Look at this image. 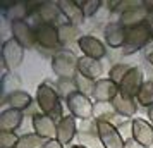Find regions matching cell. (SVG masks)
<instances>
[{"label": "cell", "mask_w": 153, "mask_h": 148, "mask_svg": "<svg viewBox=\"0 0 153 148\" xmlns=\"http://www.w3.org/2000/svg\"><path fill=\"white\" fill-rule=\"evenodd\" d=\"M36 103L40 107L42 114L48 115L55 120L57 124L62 120V103L57 90L48 83H42L36 88Z\"/></svg>", "instance_id": "cell-1"}, {"label": "cell", "mask_w": 153, "mask_h": 148, "mask_svg": "<svg viewBox=\"0 0 153 148\" xmlns=\"http://www.w3.org/2000/svg\"><path fill=\"white\" fill-rule=\"evenodd\" d=\"M77 60H79V57H76L72 52L59 50L52 57V69L60 79H74L79 74L77 72Z\"/></svg>", "instance_id": "cell-2"}, {"label": "cell", "mask_w": 153, "mask_h": 148, "mask_svg": "<svg viewBox=\"0 0 153 148\" xmlns=\"http://www.w3.org/2000/svg\"><path fill=\"white\" fill-rule=\"evenodd\" d=\"M97 134L103 148H124L126 145V140L122 138L119 127L107 119L97 120Z\"/></svg>", "instance_id": "cell-3"}, {"label": "cell", "mask_w": 153, "mask_h": 148, "mask_svg": "<svg viewBox=\"0 0 153 148\" xmlns=\"http://www.w3.org/2000/svg\"><path fill=\"white\" fill-rule=\"evenodd\" d=\"M67 103V109L72 117L81 120H90L93 117V112H95V105H93V98L86 97L83 93L74 91L69 98L65 100Z\"/></svg>", "instance_id": "cell-4"}, {"label": "cell", "mask_w": 153, "mask_h": 148, "mask_svg": "<svg viewBox=\"0 0 153 148\" xmlns=\"http://www.w3.org/2000/svg\"><path fill=\"white\" fill-rule=\"evenodd\" d=\"M153 31L146 24L136 26V28L127 29V36H126V45H124V55H132L138 50H141L146 43L152 40Z\"/></svg>", "instance_id": "cell-5"}, {"label": "cell", "mask_w": 153, "mask_h": 148, "mask_svg": "<svg viewBox=\"0 0 153 148\" xmlns=\"http://www.w3.org/2000/svg\"><path fill=\"white\" fill-rule=\"evenodd\" d=\"M24 47L21 43H17L14 38H9L2 45V60L7 71H14L24 60Z\"/></svg>", "instance_id": "cell-6"}, {"label": "cell", "mask_w": 153, "mask_h": 148, "mask_svg": "<svg viewBox=\"0 0 153 148\" xmlns=\"http://www.w3.org/2000/svg\"><path fill=\"white\" fill-rule=\"evenodd\" d=\"M132 122V131L131 138L138 143L141 148H153V124L150 120L134 117L131 119Z\"/></svg>", "instance_id": "cell-7"}, {"label": "cell", "mask_w": 153, "mask_h": 148, "mask_svg": "<svg viewBox=\"0 0 153 148\" xmlns=\"http://www.w3.org/2000/svg\"><path fill=\"white\" fill-rule=\"evenodd\" d=\"M143 85H145V72H143V69L138 67V65H132L131 71L122 79V83L119 85V91L136 98V95H138V91L141 90Z\"/></svg>", "instance_id": "cell-8"}, {"label": "cell", "mask_w": 153, "mask_h": 148, "mask_svg": "<svg viewBox=\"0 0 153 148\" xmlns=\"http://www.w3.org/2000/svg\"><path fill=\"white\" fill-rule=\"evenodd\" d=\"M77 47L81 48L84 57H90V59H97V60H102L105 55H107V48L105 45L97 36L91 35H81L77 38Z\"/></svg>", "instance_id": "cell-9"}, {"label": "cell", "mask_w": 153, "mask_h": 148, "mask_svg": "<svg viewBox=\"0 0 153 148\" xmlns=\"http://www.w3.org/2000/svg\"><path fill=\"white\" fill-rule=\"evenodd\" d=\"M36 43L47 50H55L60 47V38H59V29L53 24H42L40 28L35 29Z\"/></svg>", "instance_id": "cell-10"}, {"label": "cell", "mask_w": 153, "mask_h": 148, "mask_svg": "<svg viewBox=\"0 0 153 148\" xmlns=\"http://www.w3.org/2000/svg\"><path fill=\"white\" fill-rule=\"evenodd\" d=\"M10 31H12V38L17 43H21L24 48H33V45L36 43L35 29L31 28L26 21L10 22Z\"/></svg>", "instance_id": "cell-11"}, {"label": "cell", "mask_w": 153, "mask_h": 148, "mask_svg": "<svg viewBox=\"0 0 153 148\" xmlns=\"http://www.w3.org/2000/svg\"><path fill=\"white\" fill-rule=\"evenodd\" d=\"M119 95V85H115L112 79L108 78H102L97 81V86H95V93H93V102L97 103H107L115 98Z\"/></svg>", "instance_id": "cell-12"}, {"label": "cell", "mask_w": 153, "mask_h": 148, "mask_svg": "<svg viewBox=\"0 0 153 148\" xmlns=\"http://www.w3.org/2000/svg\"><path fill=\"white\" fill-rule=\"evenodd\" d=\"M33 129L43 140H57V122L45 114L33 115Z\"/></svg>", "instance_id": "cell-13"}, {"label": "cell", "mask_w": 153, "mask_h": 148, "mask_svg": "<svg viewBox=\"0 0 153 148\" xmlns=\"http://www.w3.org/2000/svg\"><path fill=\"white\" fill-rule=\"evenodd\" d=\"M103 35H105V43H107L110 48H124L127 29H126L119 21L107 24Z\"/></svg>", "instance_id": "cell-14"}, {"label": "cell", "mask_w": 153, "mask_h": 148, "mask_svg": "<svg viewBox=\"0 0 153 148\" xmlns=\"http://www.w3.org/2000/svg\"><path fill=\"white\" fill-rule=\"evenodd\" d=\"M112 109L122 117H134L138 112V102L134 97H129V95L119 91V95L112 100Z\"/></svg>", "instance_id": "cell-15"}, {"label": "cell", "mask_w": 153, "mask_h": 148, "mask_svg": "<svg viewBox=\"0 0 153 148\" xmlns=\"http://www.w3.org/2000/svg\"><path fill=\"white\" fill-rule=\"evenodd\" d=\"M150 12L143 7H136V9H129V10H124L120 17H119V22L124 26L126 29L136 28V26H141V24H146V19H148Z\"/></svg>", "instance_id": "cell-16"}, {"label": "cell", "mask_w": 153, "mask_h": 148, "mask_svg": "<svg viewBox=\"0 0 153 148\" xmlns=\"http://www.w3.org/2000/svg\"><path fill=\"white\" fill-rule=\"evenodd\" d=\"M59 9H60L62 16L67 19V22L74 24V26L83 24L84 19H86L83 9L79 7L77 2H74V0H59Z\"/></svg>", "instance_id": "cell-17"}, {"label": "cell", "mask_w": 153, "mask_h": 148, "mask_svg": "<svg viewBox=\"0 0 153 148\" xmlns=\"http://www.w3.org/2000/svg\"><path fill=\"white\" fill-rule=\"evenodd\" d=\"M77 72L86 76V78L93 79V81H98V79H102L100 76L103 72V65L97 59H90V57L81 55L79 60H77Z\"/></svg>", "instance_id": "cell-18"}, {"label": "cell", "mask_w": 153, "mask_h": 148, "mask_svg": "<svg viewBox=\"0 0 153 148\" xmlns=\"http://www.w3.org/2000/svg\"><path fill=\"white\" fill-rule=\"evenodd\" d=\"M77 133V126H76V117L72 115H64L62 120L57 124V140L60 141L62 145H69L71 141L74 140V136Z\"/></svg>", "instance_id": "cell-19"}, {"label": "cell", "mask_w": 153, "mask_h": 148, "mask_svg": "<svg viewBox=\"0 0 153 148\" xmlns=\"http://www.w3.org/2000/svg\"><path fill=\"white\" fill-rule=\"evenodd\" d=\"M22 112L16 109H5L0 114V131L16 133V129L22 124Z\"/></svg>", "instance_id": "cell-20"}, {"label": "cell", "mask_w": 153, "mask_h": 148, "mask_svg": "<svg viewBox=\"0 0 153 148\" xmlns=\"http://www.w3.org/2000/svg\"><path fill=\"white\" fill-rule=\"evenodd\" d=\"M36 12H38L43 24H53V21H57L59 16L62 14L59 9V2H43L36 9Z\"/></svg>", "instance_id": "cell-21"}, {"label": "cell", "mask_w": 153, "mask_h": 148, "mask_svg": "<svg viewBox=\"0 0 153 148\" xmlns=\"http://www.w3.org/2000/svg\"><path fill=\"white\" fill-rule=\"evenodd\" d=\"M29 12H31V7L28 2H10V7L4 9V14L10 19V22L26 21Z\"/></svg>", "instance_id": "cell-22"}, {"label": "cell", "mask_w": 153, "mask_h": 148, "mask_svg": "<svg viewBox=\"0 0 153 148\" xmlns=\"http://www.w3.org/2000/svg\"><path fill=\"white\" fill-rule=\"evenodd\" d=\"M5 102L9 103V109H16V110H24V109H28L31 105V95L28 91H24V90H19V91H14L12 95H9Z\"/></svg>", "instance_id": "cell-23"}, {"label": "cell", "mask_w": 153, "mask_h": 148, "mask_svg": "<svg viewBox=\"0 0 153 148\" xmlns=\"http://www.w3.org/2000/svg\"><path fill=\"white\" fill-rule=\"evenodd\" d=\"M136 102H138V105L146 107V109L153 107V79L145 81V85L141 86V90L136 95Z\"/></svg>", "instance_id": "cell-24"}, {"label": "cell", "mask_w": 153, "mask_h": 148, "mask_svg": "<svg viewBox=\"0 0 153 148\" xmlns=\"http://www.w3.org/2000/svg\"><path fill=\"white\" fill-rule=\"evenodd\" d=\"M45 143L47 140H43L36 133H26L19 136V143L16 148H45Z\"/></svg>", "instance_id": "cell-25"}, {"label": "cell", "mask_w": 153, "mask_h": 148, "mask_svg": "<svg viewBox=\"0 0 153 148\" xmlns=\"http://www.w3.org/2000/svg\"><path fill=\"white\" fill-rule=\"evenodd\" d=\"M74 85H76V91L83 93L86 97H93V93H95V86H97V81H93V79L86 78L83 74H77L76 78H74Z\"/></svg>", "instance_id": "cell-26"}, {"label": "cell", "mask_w": 153, "mask_h": 148, "mask_svg": "<svg viewBox=\"0 0 153 148\" xmlns=\"http://www.w3.org/2000/svg\"><path fill=\"white\" fill-rule=\"evenodd\" d=\"M59 29V38H60V45H65V43L72 42L79 33H77V26L71 24V22H64L60 26H57Z\"/></svg>", "instance_id": "cell-27"}, {"label": "cell", "mask_w": 153, "mask_h": 148, "mask_svg": "<svg viewBox=\"0 0 153 148\" xmlns=\"http://www.w3.org/2000/svg\"><path fill=\"white\" fill-rule=\"evenodd\" d=\"M131 67L132 65H129V64H122V62L115 64V65L110 69V72H108V79H112L115 85H120L122 79L126 78V74L131 71Z\"/></svg>", "instance_id": "cell-28"}, {"label": "cell", "mask_w": 153, "mask_h": 148, "mask_svg": "<svg viewBox=\"0 0 153 148\" xmlns=\"http://www.w3.org/2000/svg\"><path fill=\"white\" fill-rule=\"evenodd\" d=\"M19 81L10 74V72H5L4 76H2V90H4V95H5V98H7L9 95H12L14 91H19Z\"/></svg>", "instance_id": "cell-29"}, {"label": "cell", "mask_w": 153, "mask_h": 148, "mask_svg": "<svg viewBox=\"0 0 153 148\" xmlns=\"http://www.w3.org/2000/svg\"><path fill=\"white\" fill-rule=\"evenodd\" d=\"M57 93H59V97H64V98L67 100L72 95V93L76 91V85H74V79H59V83L55 86Z\"/></svg>", "instance_id": "cell-30"}, {"label": "cell", "mask_w": 153, "mask_h": 148, "mask_svg": "<svg viewBox=\"0 0 153 148\" xmlns=\"http://www.w3.org/2000/svg\"><path fill=\"white\" fill-rule=\"evenodd\" d=\"M102 0H77V5L83 9L84 12V17H91V16H95L98 12V9L102 7Z\"/></svg>", "instance_id": "cell-31"}, {"label": "cell", "mask_w": 153, "mask_h": 148, "mask_svg": "<svg viewBox=\"0 0 153 148\" xmlns=\"http://www.w3.org/2000/svg\"><path fill=\"white\" fill-rule=\"evenodd\" d=\"M19 143V136L16 133L0 131V148H16Z\"/></svg>", "instance_id": "cell-32"}, {"label": "cell", "mask_w": 153, "mask_h": 148, "mask_svg": "<svg viewBox=\"0 0 153 148\" xmlns=\"http://www.w3.org/2000/svg\"><path fill=\"white\" fill-rule=\"evenodd\" d=\"M45 148H64V145L59 140H48L45 143Z\"/></svg>", "instance_id": "cell-33"}, {"label": "cell", "mask_w": 153, "mask_h": 148, "mask_svg": "<svg viewBox=\"0 0 153 148\" xmlns=\"http://www.w3.org/2000/svg\"><path fill=\"white\" fill-rule=\"evenodd\" d=\"M124 148H141V147H139V145H138L134 140H132V138H129V140H126Z\"/></svg>", "instance_id": "cell-34"}, {"label": "cell", "mask_w": 153, "mask_h": 148, "mask_svg": "<svg viewBox=\"0 0 153 148\" xmlns=\"http://www.w3.org/2000/svg\"><path fill=\"white\" fill-rule=\"evenodd\" d=\"M122 4V0H114V2H107V5H108V10H115L117 5Z\"/></svg>", "instance_id": "cell-35"}, {"label": "cell", "mask_w": 153, "mask_h": 148, "mask_svg": "<svg viewBox=\"0 0 153 148\" xmlns=\"http://www.w3.org/2000/svg\"><path fill=\"white\" fill-rule=\"evenodd\" d=\"M145 9L150 14H153V0H145Z\"/></svg>", "instance_id": "cell-36"}, {"label": "cell", "mask_w": 153, "mask_h": 148, "mask_svg": "<svg viewBox=\"0 0 153 148\" xmlns=\"http://www.w3.org/2000/svg\"><path fill=\"white\" fill-rule=\"evenodd\" d=\"M146 117H148V120L153 124V107H150V109L146 110Z\"/></svg>", "instance_id": "cell-37"}, {"label": "cell", "mask_w": 153, "mask_h": 148, "mask_svg": "<svg viewBox=\"0 0 153 148\" xmlns=\"http://www.w3.org/2000/svg\"><path fill=\"white\" fill-rule=\"evenodd\" d=\"M146 60H148V64H150V65H153V50L146 54Z\"/></svg>", "instance_id": "cell-38"}, {"label": "cell", "mask_w": 153, "mask_h": 148, "mask_svg": "<svg viewBox=\"0 0 153 148\" xmlns=\"http://www.w3.org/2000/svg\"><path fill=\"white\" fill-rule=\"evenodd\" d=\"M71 148H86V147H84V145H72Z\"/></svg>", "instance_id": "cell-39"}, {"label": "cell", "mask_w": 153, "mask_h": 148, "mask_svg": "<svg viewBox=\"0 0 153 148\" xmlns=\"http://www.w3.org/2000/svg\"><path fill=\"white\" fill-rule=\"evenodd\" d=\"M152 40H153V36H152Z\"/></svg>", "instance_id": "cell-40"}]
</instances>
